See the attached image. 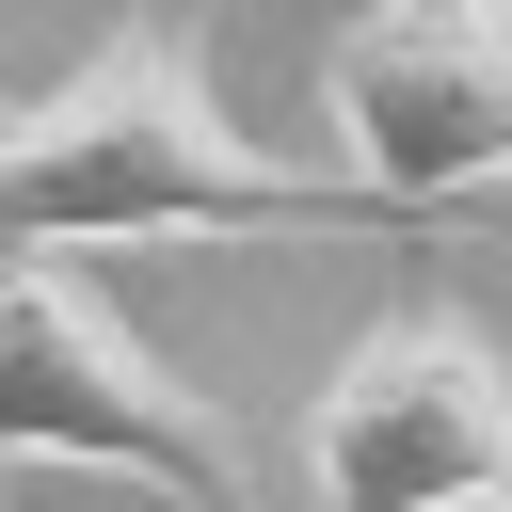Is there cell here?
Returning <instances> with one entry per match:
<instances>
[{"instance_id": "6da1fadb", "label": "cell", "mask_w": 512, "mask_h": 512, "mask_svg": "<svg viewBox=\"0 0 512 512\" xmlns=\"http://www.w3.org/2000/svg\"><path fill=\"white\" fill-rule=\"evenodd\" d=\"M16 240L32 256H80V240H448L416 208H384L368 176H288L192 64V32H112L96 64H64L32 112H16Z\"/></svg>"}, {"instance_id": "7a4b0ae2", "label": "cell", "mask_w": 512, "mask_h": 512, "mask_svg": "<svg viewBox=\"0 0 512 512\" xmlns=\"http://www.w3.org/2000/svg\"><path fill=\"white\" fill-rule=\"evenodd\" d=\"M0 432H16V464H112V480H160L176 512H240V432H224V400L176 384V352L128 336V304H96L80 256H16Z\"/></svg>"}, {"instance_id": "3957f363", "label": "cell", "mask_w": 512, "mask_h": 512, "mask_svg": "<svg viewBox=\"0 0 512 512\" xmlns=\"http://www.w3.org/2000/svg\"><path fill=\"white\" fill-rule=\"evenodd\" d=\"M304 480L320 512H496L512 496V368L480 352V320L400 304L336 352V384L304 400Z\"/></svg>"}, {"instance_id": "277c9868", "label": "cell", "mask_w": 512, "mask_h": 512, "mask_svg": "<svg viewBox=\"0 0 512 512\" xmlns=\"http://www.w3.org/2000/svg\"><path fill=\"white\" fill-rule=\"evenodd\" d=\"M320 112H336L352 176L416 224H464L480 192H512V32L368 16V32L320 48Z\"/></svg>"}, {"instance_id": "5b68a950", "label": "cell", "mask_w": 512, "mask_h": 512, "mask_svg": "<svg viewBox=\"0 0 512 512\" xmlns=\"http://www.w3.org/2000/svg\"><path fill=\"white\" fill-rule=\"evenodd\" d=\"M384 16H464V32H512V0H384Z\"/></svg>"}, {"instance_id": "8992f818", "label": "cell", "mask_w": 512, "mask_h": 512, "mask_svg": "<svg viewBox=\"0 0 512 512\" xmlns=\"http://www.w3.org/2000/svg\"><path fill=\"white\" fill-rule=\"evenodd\" d=\"M496 512H512V496H496Z\"/></svg>"}]
</instances>
